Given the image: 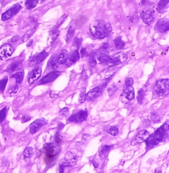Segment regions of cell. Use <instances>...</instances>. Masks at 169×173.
Masks as SVG:
<instances>
[{"instance_id":"42","label":"cell","mask_w":169,"mask_h":173,"mask_svg":"<svg viewBox=\"0 0 169 173\" xmlns=\"http://www.w3.org/2000/svg\"><path fill=\"white\" fill-rule=\"evenodd\" d=\"M151 118L153 120V122L154 123L156 122H159L160 121L159 119V115L158 114H153L151 116Z\"/></svg>"},{"instance_id":"43","label":"cell","mask_w":169,"mask_h":173,"mask_svg":"<svg viewBox=\"0 0 169 173\" xmlns=\"http://www.w3.org/2000/svg\"><path fill=\"white\" fill-rule=\"evenodd\" d=\"M81 39H79L78 38H75L73 45L75 46L77 48H79V46L81 45Z\"/></svg>"},{"instance_id":"12","label":"cell","mask_w":169,"mask_h":173,"mask_svg":"<svg viewBox=\"0 0 169 173\" xmlns=\"http://www.w3.org/2000/svg\"><path fill=\"white\" fill-rule=\"evenodd\" d=\"M47 124H48V122L44 118L36 119V120L34 121L30 125V132H31L32 134H35L36 132H38V130H39L40 128Z\"/></svg>"},{"instance_id":"44","label":"cell","mask_w":169,"mask_h":173,"mask_svg":"<svg viewBox=\"0 0 169 173\" xmlns=\"http://www.w3.org/2000/svg\"><path fill=\"white\" fill-rule=\"evenodd\" d=\"M55 142L57 143V144H59V143L62 142V139L61 138L60 136H59V132H57L56 134V135L55 136Z\"/></svg>"},{"instance_id":"19","label":"cell","mask_w":169,"mask_h":173,"mask_svg":"<svg viewBox=\"0 0 169 173\" xmlns=\"http://www.w3.org/2000/svg\"><path fill=\"white\" fill-rule=\"evenodd\" d=\"M80 54L78 50H75L73 52L69 57L67 58V60L66 61L65 63L67 66H71L72 64H73L79 59Z\"/></svg>"},{"instance_id":"27","label":"cell","mask_w":169,"mask_h":173,"mask_svg":"<svg viewBox=\"0 0 169 173\" xmlns=\"http://www.w3.org/2000/svg\"><path fill=\"white\" fill-rule=\"evenodd\" d=\"M11 77L15 79L16 82L17 84H21V82H22L23 80V77H24V72L19 71L17 72V73H14L11 75Z\"/></svg>"},{"instance_id":"17","label":"cell","mask_w":169,"mask_h":173,"mask_svg":"<svg viewBox=\"0 0 169 173\" xmlns=\"http://www.w3.org/2000/svg\"><path fill=\"white\" fill-rule=\"evenodd\" d=\"M102 89H102V86L96 87L91 89L87 93V94H86V99L88 100H93L96 99L102 93Z\"/></svg>"},{"instance_id":"48","label":"cell","mask_w":169,"mask_h":173,"mask_svg":"<svg viewBox=\"0 0 169 173\" xmlns=\"http://www.w3.org/2000/svg\"><path fill=\"white\" fill-rule=\"evenodd\" d=\"M17 90H18V86L17 85V86H15V87H13V88H11L9 89V93H16L17 91Z\"/></svg>"},{"instance_id":"10","label":"cell","mask_w":169,"mask_h":173,"mask_svg":"<svg viewBox=\"0 0 169 173\" xmlns=\"http://www.w3.org/2000/svg\"><path fill=\"white\" fill-rule=\"evenodd\" d=\"M88 116V112L87 110H80L79 112L75 113V114L71 115L69 117L68 120L71 122H75V123H81L83 121H85L87 118Z\"/></svg>"},{"instance_id":"25","label":"cell","mask_w":169,"mask_h":173,"mask_svg":"<svg viewBox=\"0 0 169 173\" xmlns=\"http://www.w3.org/2000/svg\"><path fill=\"white\" fill-rule=\"evenodd\" d=\"M38 3L39 0H26L25 5L27 9H33L36 7Z\"/></svg>"},{"instance_id":"7","label":"cell","mask_w":169,"mask_h":173,"mask_svg":"<svg viewBox=\"0 0 169 173\" xmlns=\"http://www.w3.org/2000/svg\"><path fill=\"white\" fill-rule=\"evenodd\" d=\"M78 157L74 153L71 152V151H68L66 153L65 158H64L63 163L61 164L64 167H68V166H74L77 164V162Z\"/></svg>"},{"instance_id":"36","label":"cell","mask_w":169,"mask_h":173,"mask_svg":"<svg viewBox=\"0 0 169 173\" xmlns=\"http://www.w3.org/2000/svg\"><path fill=\"white\" fill-rule=\"evenodd\" d=\"M7 81H8V77H5V78L3 79L0 80V91H3L5 90L6 85H7Z\"/></svg>"},{"instance_id":"11","label":"cell","mask_w":169,"mask_h":173,"mask_svg":"<svg viewBox=\"0 0 169 173\" xmlns=\"http://www.w3.org/2000/svg\"><path fill=\"white\" fill-rule=\"evenodd\" d=\"M141 17H142V20L145 24L149 25L153 22L155 19V11L153 9H149L145 11H142L141 13Z\"/></svg>"},{"instance_id":"4","label":"cell","mask_w":169,"mask_h":173,"mask_svg":"<svg viewBox=\"0 0 169 173\" xmlns=\"http://www.w3.org/2000/svg\"><path fill=\"white\" fill-rule=\"evenodd\" d=\"M135 98L134 89L133 85L132 86H125L123 93L120 97V99L123 103H127L129 100H134Z\"/></svg>"},{"instance_id":"47","label":"cell","mask_w":169,"mask_h":173,"mask_svg":"<svg viewBox=\"0 0 169 173\" xmlns=\"http://www.w3.org/2000/svg\"><path fill=\"white\" fill-rule=\"evenodd\" d=\"M20 39V37L19 35H15L11 39V42H15Z\"/></svg>"},{"instance_id":"49","label":"cell","mask_w":169,"mask_h":173,"mask_svg":"<svg viewBox=\"0 0 169 173\" xmlns=\"http://www.w3.org/2000/svg\"><path fill=\"white\" fill-rule=\"evenodd\" d=\"M86 53H87V50L85 48H82L81 50V52H80V55H81V57H83L85 56V55H86Z\"/></svg>"},{"instance_id":"26","label":"cell","mask_w":169,"mask_h":173,"mask_svg":"<svg viewBox=\"0 0 169 173\" xmlns=\"http://www.w3.org/2000/svg\"><path fill=\"white\" fill-rule=\"evenodd\" d=\"M169 130V126L167 124H164L162 125L159 128L156 130L155 134H157V135H164L165 134L166 132H168Z\"/></svg>"},{"instance_id":"45","label":"cell","mask_w":169,"mask_h":173,"mask_svg":"<svg viewBox=\"0 0 169 173\" xmlns=\"http://www.w3.org/2000/svg\"><path fill=\"white\" fill-rule=\"evenodd\" d=\"M68 112H69V109H68L67 108L65 107V108H62V109L60 110V112H59V114H60L61 116H63V115L65 116L66 114H68Z\"/></svg>"},{"instance_id":"51","label":"cell","mask_w":169,"mask_h":173,"mask_svg":"<svg viewBox=\"0 0 169 173\" xmlns=\"http://www.w3.org/2000/svg\"><path fill=\"white\" fill-rule=\"evenodd\" d=\"M93 164H94V166H95V168H97L98 166V164L97 163V161L95 162V161H93Z\"/></svg>"},{"instance_id":"15","label":"cell","mask_w":169,"mask_h":173,"mask_svg":"<svg viewBox=\"0 0 169 173\" xmlns=\"http://www.w3.org/2000/svg\"><path fill=\"white\" fill-rule=\"evenodd\" d=\"M155 29L159 33H165L169 30V20L167 18H162L158 20Z\"/></svg>"},{"instance_id":"50","label":"cell","mask_w":169,"mask_h":173,"mask_svg":"<svg viewBox=\"0 0 169 173\" xmlns=\"http://www.w3.org/2000/svg\"><path fill=\"white\" fill-rule=\"evenodd\" d=\"M108 46H109V44H108V43H107V42H106V43H104L103 45L102 46L101 48H103V49H107L108 48Z\"/></svg>"},{"instance_id":"52","label":"cell","mask_w":169,"mask_h":173,"mask_svg":"<svg viewBox=\"0 0 169 173\" xmlns=\"http://www.w3.org/2000/svg\"><path fill=\"white\" fill-rule=\"evenodd\" d=\"M149 1V0H142V3L143 5H145V4L147 3V2Z\"/></svg>"},{"instance_id":"33","label":"cell","mask_w":169,"mask_h":173,"mask_svg":"<svg viewBox=\"0 0 169 173\" xmlns=\"http://www.w3.org/2000/svg\"><path fill=\"white\" fill-rule=\"evenodd\" d=\"M115 70H111V69H107L104 71H102L101 73L102 79H108L112 77L113 74L114 73Z\"/></svg>"},{"instance_id":"28","label":"cell","mask_w":169,"mask_h":173,"mask_svg":"<svg viewBox=\"0 0 169 173\" xmlns=\"http://www.w3.org/2000/svg\"><path fill=\"white\" fill-rule=\"evenodd\" d=\"M33 153V148L32 147H28L23 151V158L25 160H27L31 158Z\"/></svg>"},{"instance_id":"30","label":"cell","mask_w":169,"mask_h":173,"mask_svg":"<svg viewBox=\"0 0 169 173\" xmlns=\"http://www.w3.org/2000/svg\"><path fill=\"white\" fill-rule=\"evenodd\" d=\"M169 0H160L157 5V9L160 12H162L164 9H166L167 7Z\"/></svg>"},{"instance_id":"53","label":"cell","mask_w":169,"mask_h":173,"mask_svg":"<svg viewBox=\"0 0 169 173\" xmlns=\"http://www.w3.org/2000/svg\"><path fill=\"white\" fill-rule=\"evenodd\" d=\"M33 40H30V42H29V43L27 44V46H31V44H33Z\"/></svg>"},{"instance_id":"2","label":"cell","mask_w":169,"mask_h":173,"mask_svg":"<svg viewBox=\"0 0 169 173\" xmlns=\"http://www.w3.org/2000/svg\"><path fill=\"white\" fill-rule=\"evenodd\" d=\"M155 92L159 97L168 95L169 92V79H161L156 83L155 85Z\"/></svg>"},{"instance_id":"21","label":"cell","mask_w":169,"mask_h":173,"mask_svg":"<svg viewBox=\"0 0 169 173\" xmlns=\"http://www.w3.org/2000/svg\"><path fill=\"white\" fill-rule=\"evenodd\" d=\"M21 67H22V62H21V61H15V62L11 63L8 66L6 71L9 72H13L15 71L16 70L20 69Z\"/></svg>"},{"instance_id":"54","label":"cell","mask_w":169,"mask_h":173,"mask_svg":"<svg viewBox=\"0 0 169 173\" xmlns=\"http://www.w3.org/2000/svg\"><path fill=\"white\" fill-rule=\"evenodd\" d=\"M44 1H46V0H39V3H42V2H44Z\"/></svg>"},{"instance_id":"6","label":"cell","mask_w":169,"mask_h":173,"mask_svg":"<svg viewBox=\"0 0 169 173\" xmlns=\"http://www.w3.org/2000/svg\"><path fill=\"white\" fill-rule=\"evenodd\" d=\"M165 138V134L164 135H157V134H154L152 136H149L148 138L147 139V147L148 149H151L153 147L157 146L159 143L162 142L164 140Z\"/></svg>"},{"instance_id":"14","label":"cell","mask_w":169,"mask_h":173,"mask_svg":"<svg viewBox=\"0 0 169 173\" xmlns=\"http://www.w3.org/2000/svg\"><path fill=\"white\" fill-rule=\"evenodd\" d=\"M61 72L59 71H53L52 72L48 73L44 77H42L41 79L40 80L39 84L42 85V84H46V83H49L51 82H53V81H55L58 77L60 75Z\"/></svg>"},{"instance_id":"31","label":"cell","mask_w":169,"mask_h":173,"mask_svg":"<svg viewBox=\"0 0 169 173\" xmlns=\"http://www.w3.org/2000/svg\"><path fill=\"white\" fill-rule=\"evenodd\" d=\"M106 132L109 134H110L112 136H116L118 134V128L116 126H113L109 127L108 129H106Z\"/></svg>"},{"instance_id":"3","label":"cell","mask_w":169,"mask_h":173,"mask_svg":"<svg viewBox=\"0 0 169 173\" xmlns=\"http://www.w3.org/2000/svg\"><path fill=\"white\" fill-rule=\"evenodd\" d=\"M46 151V157L48 159V161H52L55 156L59 154L60 151V147L54 144H48L44 146Z\"/></svg>"},{"instance_id":"9","label":"cell","mask_w":169,"mask_h":173,"mask_svg":"<svg viewBox=\"0 0 169 173\" xmlns=\"http://www.w3.org/2000/svg\"><path fill=\"white\" fill-rule=\"evenodd\" d=\"M48 55V53L45 50H43L40 53H38V54H36L32 57L29 61V65L31 67H34V66H37L40 65L46 58V57Z\"/></svg>"},{"instance_id":"38","label":"cell","mask_w":169,"mask_h":173,"mask_svg":"<svg viewBox=\"0 0 169 173\" xmlns=\"http://www.w3.org/2000/svg\"><path fill=\"white\" fill-rule=\"evenodd\" d=\"M89 63L90 65H91V67H94L97 64V61H96L95 57L94 56V55L93 54H91V55L89 57Z\"/></svg>"},{"instance_id":"29","label":"cell","mask_w":169,"mask_h":173,"mask_svg":"<svg viewBox=\"0 0 169 173\" xmlns=\"http://www.w3.org/2000/svg\"><path fill=\"white\" fill-rule=\"evenodd\" d=\"M75 35V29L73 27H70L68 29L67 35H66V38H65V40L66 42L68 43L71 41V40L73 38Z\"/></svg>"},{"instance_id":"13","label":"cell","mask_w":169,"mask_h":173,"mask_svg":"<svg viewBox=\"0 0 169 173\" xmlns=\"http://www.w3.org/2000/svg\"><path fill=\"white\" fill-rule=\"evenodd\" d=\"M21 7H21L19 4H16V5L13 6L11 8H10L9 9L6 11L3 14H2L1 20L3 21L9 20L13 16H14L21 9Z\"/></svg>"},{"instance_id":"40","label":"cell","mask_w":169,"mask_h":173,"mask_svg":"<svg viewBox=\"0 0 169 173\" xmlns=\"http://www.w3.org/2000/svg\"><path fill=\"white\" fill-rule=\"evenodd\" d=\"M117 89H117V87L116 86H112V87H110V88H109L108 89V93H109V95L112 96L113 95V94H114L115 93V91H116L117 90Z\"/></svg>"},{"instance_id":"16","label":"cell","mask_w":169,"mask_h":173,"mask_svg":"<svg viewBox=\"0 0 169 173\" xmlns=\"http://www.w3.org/2000/svg\"><path fill=\"white\" fill-rule=\"evenodd\" d=\"M42 74V69L40 67H36L35 69L31 72L29 74V77H28V83L29 85L33 84L36 81Z\"/></svg>"},{"instance_id":"24","label":"cell","mask_w":169,"mask_h":173,"mask_svg":"<svg viewBox=\"0 0 169 173\" xmlns=\"http://www.w3.org/2000/svg\"><path fill=\"white\" fill-rule=\"evenodd\" d=\"M114 43L115 47H116V48L118 49V50H121V49L124 48V47L125 46L124 42L122 39L121 37H118L115 38L114 40Z\"/></svg>"},{"instance_id":"20","label":"cell","mask_w":169,"mask_h":173,"mask_svg":"<svg viewBox=\"0 0 169 173\" xmlns=\"http://www.w3.org/2000/svg\"><path fill=\"white\" fill-rule=\"evenodd\" d=\"M59 63H58V55H53L51 57V58L49 60L47 67L51 70L55 71L57 69L59 66Z\"/></svg>"},{"instance_id":"23","label":"cell","mask_w":169,"mask_h":173,"mask_svg":"<svg viewBox=\"0 0 169 173\" xmlns=\"http://www.w3.org/2000/svg\"><path fill=\"white\" fill-rule=\"evenodd\" d=\"M98 60L100 63H106L108 65L111 61V57L105 53H101L98 57Z\"/></svg>"},{"instance_id":"18","label":"cell","mask_w":169,"mask_h":173,"mask_svg":"<svg viewBox=\"0 0 169 173\" xmlns=\"http://www.w3.org/2000/svg\"><path fill=\"white\" fill-rule=\"evenodd\" d=\"M149 133L148 131H147L146 130H141V131L138 134V135L136 136V138L134 140V142H136V145L137 144H141L143 142H145V140H147V139L149 137Z\"/></svg>"},{"instance_id":"8","label":"cell","mask_w":169,"mask_h":173,"mask_svg":"<svg viewBox=\"0 0 169 173\" xmlns=\"http://www.w3.org/2000/svg\"><path fill=\"white\" fill-rule=\"evenodd\" d=\"M14 52V48L9 44H5L0 47V60L8 58L13 54Z\"/></svg>"},{"instance_id":"34","label":"cell","mask_w":169,"mask_h":173,"mask_svg":"<svg viewBox=\"0 0 169 173\" xmlns=\"http://www.w3.org/2000/svg\"><path fill=\"white\" fill-rule=\"evenodd\" d=\"M144 95H145V92L143 89H141L140 91H138V97H137V99L138 101L140 104H142L143 99H144Z\"/></svg>"},{"instance_id":"46","label":"cell","mask_w":169,"mask_h":173,"mask_svg":"<svg viewBox=\"0 0 169 173\" xmlns=\"http://www.w3.org/2000/svg\"><path fill=\"white\" fill-rule=\"evenodd\" d=\"M81 78L83 80H86L87 79V74L85 71V70L83 69L81 73Z\"/></svg>"},{"instance_id":"32","label":"cell","mask_w":169,"mask_h":173,"mask_svg":"<svg viewBox=\"0 0 169 173\" xmlns=\"http://www.w3.org/2000/svg\"><path fill=\"white\" fill-rule=\"evenodd\" d=\"M86 99V88L85 87H83L81 89V93L79 94V102L80 103H83L85 102Z\"/></svg>"},{"instance_id":"22","label":"cell","mask_w":169,"mask_h":173,"mask_svg":"<svg viewBox=\"0 0 169 173\" xmlns=\"http://www.w3.org/2000/svg\"><path fill=\"white\" fill-rule=\"evenodd\" d=\"M68 58V53L66 50H62L58 55V63L59 64L65 63Z\"/></svg>"},{"instance_id":"37","label":"cell","mask_w":169,"mask_h":173,"mask_svg":"<svg viewBox=\"0 0 169 173\" xmlns=\"http://www.w3.org/2000/svg\"><path fill=\"white\" fill-rule=\"evenodd\" d=\"M112 146H105L102 147L101 151H100V156H103L106 154V153H108L109 151L110 150V149H112Z\"/></svg>"},{"instance_id":"1","label":"cell","mask_w":169,"mask_h":173,"mask_svg":"<svg viewBox=\"0 0 169 173\" xmlns=\"http://www.w3.org/2000/svg\"><path fill=\"white\" fill-rule=\"evenodd\" d=\"M89 31L94 37L102 39L109 35L112 31V27L109 23L98 21L92 23L89 27Z\"/></svg>"},{"instance_id":"41","label":"cell","mask_w":169,"mask_h":173,"mask_svg":"<svg viewBox=\"0 0 169 173\" xmlns=\"http://www.w3.org/2000/svg\"><path fill=\"white\" fill-rule=\"evenodd\" d=\"M31 35H32V34L30 33L25 34V35L22 37V38H21V39H22V41L23 42H25L28 41V40H29V38H31Z\"/></svg>"},{"instance_id":"5","label":"cell","mask_w":169,"mask_h":173,"mask_svg":"<svg viewBox=\"0 0 169 173\" xmlns=\"http://www.w3.org/2000/svg\"><path fill=\"white\" fill-rule=\"evenodd\" d=\"M128 59V55L124 52H118L114 54L111 57V61L108 65L110 67H114L115 65H120L124 63Z\"/></svg>"},{"instance_id":"35","label":"cell","mask_w":169,"mask_h":173,"mask_svg":"<svg viewBox=\"0 0 169 173\" xmlns=\"http://www.w3.org/2000/svg\"><path fill=\"white\" fill-rule=\"evenodd\" d=\"M7 107H4L3 109L0 110V123L3 122L5 118L6 114H7Z\"/></svg>"},{"instance_id":"39","label":"cell","mask_w":169,"mask_h":173,"mask_svg":"<svg viewBox=\"0 0 169 173\" xmlns=\"http://www.w3.org/2000/svg\"><path fill=\"white\" fill-rule=\"evenodd\" d=\"M133 83L134 79L131 77H128L125 79V86H132Z\"/></svg>"}]
</instances>
